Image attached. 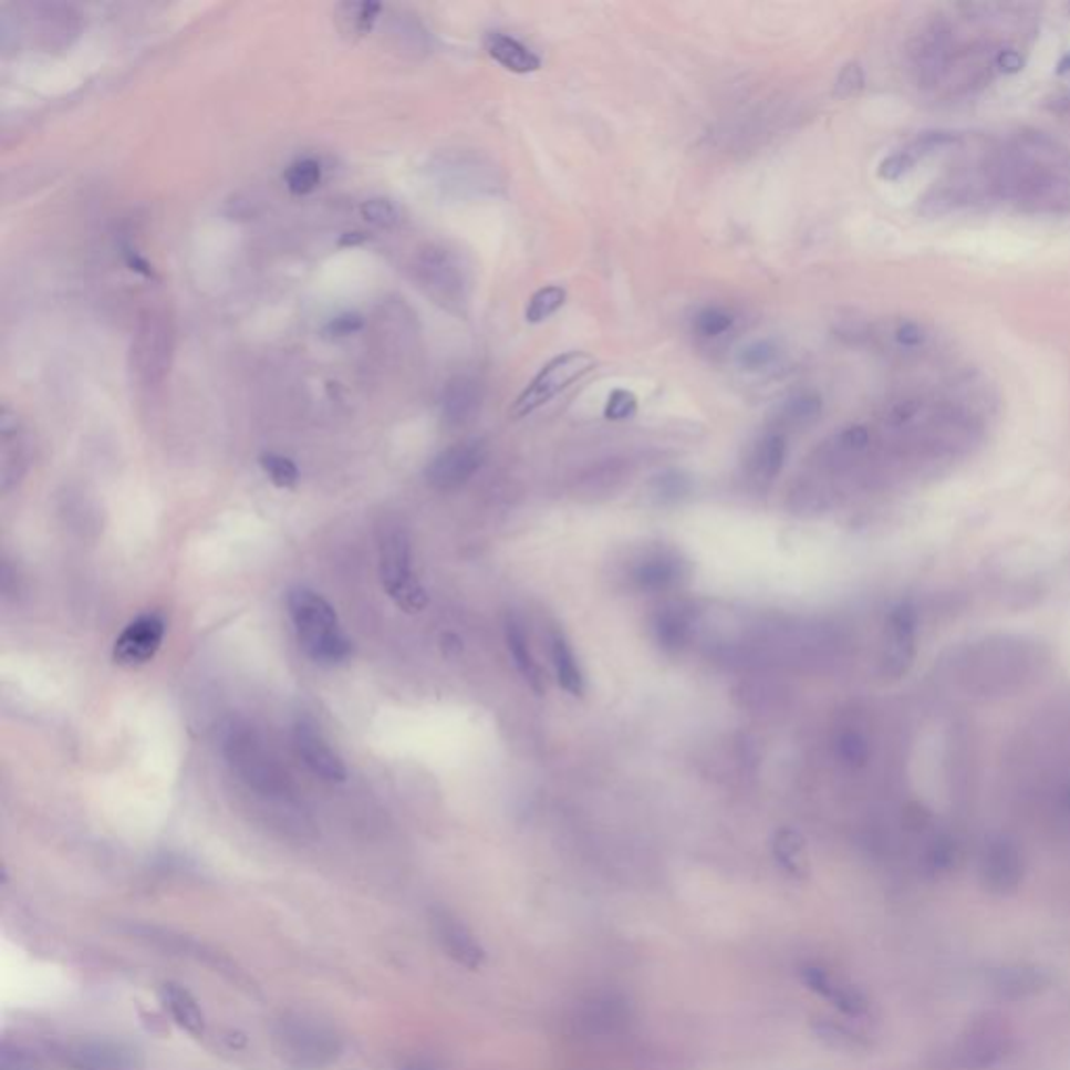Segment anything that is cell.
Instances as JSON below:
<instances>
[{
  "label": "cell",
  "mask_w": 1070,
  "mask_h": 1070,
  "mask_svg": "<svg viewBox=\"0 0 1070 1070\" xmlns=\"http://www.w3.org/2000/svg\"><path fill=\"white\" fill-rule=\"evenodd\" d=\"M287 609L301 651L320 665H335L352 653V642L339 625L337 613L319 592L295 585L287 592Z\"/></svg>",
  "instance_id": "1"
},
{
  "label": "cell",
  "mask_w": 1070,
  "mask_h": 1070,
  "mask_svg": "<svg viewBox=\"0 0 1070 1070\" xmlns=\"http://www.w3.org/2000/svg\"><path fill=\"white\" fill-rule=\"evenodd\" d=\"M277 1052L295 1070H322L341 1053L339 1035L319 1018L287 1015L274 1027Z\"/></svg>",
  "instance_id": "2"
},
{
  "label": "cell",
  "mask_w": 1070,
  "mask_h": 1070,
  "mask_svg": "<svg viewBox=\"0 0 1070 1070\" xmlns=\"http://www.w3.org/2000/svg\"><path fill=\"white\" fill-rule=\"evenodd\" d=\"M1012 1031L1001 1018L985 1016L966 1027L956 1041H952L937 1056L939 1070H991L1012 1052Z\"/></svg>",
  "instance_id": "3"
},
{
  "label": "cell",
  "mask_w": 1070,
  "mask_h": 1070,
  "mask_svg": "<svg viewBox=\"0 0 1070 1070\" xmlns=\"http://www.w3.org/2000/svg\"><path fill=\"white\" fill-rule=\"evenodd\" d=\"M222 751L228 766L249 789L258 790L266 797H281L287 790V773L277 763L270 749H266L262 738L249 726H228Z\"/></svg>",
  "instance_id": "4"
},
{
  "label": "cell",
  "mask_w": 1070,
  "mask_h": 1070,
  "mask_svg": "<svg viewBox=\"0 0 1070 1070\" xmlns=\"http://www.w3.org/2000/svg\"><path fill=\"white\" fill-rule=\"evenodd\" d=\"M414 274L418 287L437 305L460 314L469 303V268L450 247H444V245L425 247L416 258Z\"/></svg>",
  "instance_id": "5"
},
{
  "label": "cell",
  "mask_w": 1070,
  "mask_h": 1070,
  "mask_svg": "<svg viewBox=\"0 0 1070 1070\" xmlns=\"http://www.w3.org/2000/svg\"><path fill=\"white\" fill-rule=\"evenodd\" d=\"M174 324L166 312L147 310L141 314L132 339L131 364L143 387H157L166 381L174 360Z\"/></svg>",
  "instance_id": "6"
},
{
  "label": "cell",
  "mask_w": 1070,
  "mask_h": 1070,
  "mask_svg": "<svg viewBox=\"0 0 1070 1070\" xmlns=\"http://www.w3.org/2000/svg\"><path fill=\"white\" fill-rule=\"evenodd\" d=\"M378 571L385 592L402 611L414 613L427 604L425 590L414 580L411 540L404 529H383L378 540Z\"/></svg>",
  "instance_id": "7"
},
{
  "label": "cell",
  "mask_w": 1070,
  "mask_h": 1070,
  "mask_svg": "<svg viewBox=\"0 0 1070 1070\" xmlns=\"http://www.w3.org/2000/svg\"><path fill=\"white\" fill-rule=\"evenodd\" d=\"M596 360L585 352H567L552 357L544 368L533 376V381L526 387V392L517 397L510 416L523 418L536 413L538 408L552 402L559 394L567 392L573 383L592 373Z\"/></svg>",
  "instance_id": "8"
},
{
  "label": "cell",
  "mask_w": 1070,
  "mask_h": 1070,
  "mask_svg": "<svg viewBox=\"0 0 1070 1070\" xmlns=\"http://www.w3.org/2000/svg\"><path fill=\"white\" fill-rule=\"evenodd\" d=\"M61 1058L72 1070H143V1053L131 1043L110 1037L72 1041L63 1048Z\"/></svg>",
  "instance_id": "9"
},
{
  "label": "cell",
  "mask_w": 1070,
  "mask_h": 1070,
  "mask_svg": "<svg viewBox=\"0 0 1070 1070\" xmlns=\"http://www.w3.org/2000/svg\"><path fill=\"white\" fill-rule=\"evenodd\" d=\"M488 448L481 439L458 441L437 454L425 470L427 484L439 491L463 488L477 470L484 467Z\"/></svg>",
  "instance_id": "10"
},
{
  "label": "cell",
  "mask_w": 1070,
  "mask_h": 1070,
  "mask_svg": "<svg viewBox=\"0 0 1070 1070\" xmlns=\"http://www.w3.org/2000/svg\"><path fill=\"white\" fill-rule=\"evenodd\" d=\"M166 636V620L159 613H145L131 621L113 644V661L122 667H141L157 655Z\"/></svg>",
  "instance_id": "11"
},
{
  "label": "cell",
  "mask_w": 1070,
  "mask_h": 1070,
  "mask_svg": "<svg viewBox=\"0 0 1070 1070\" xmlns=\"http://www.w3.org/2000/svg\"><path fill=\"white\" fill-rule=\"evenodd\" d=\"M980 883L994 895H1012L1025 876V862L1020 849L1004 837H997L985 846L980 858Z\"/></svg>",
  "instance_id": "12"
},
{
  "label": "cell",
  "mask_w": 1070,
  "mask_h": 1070,
  "mask_svg": "<svg viewBox=\"0 0 1070 1070\" xmlns=\"http://www.w3.org/2000/svg\"><path fill=\"white\" fill-rule=\"evenodd\" d=\"M429 921H432L435 941L439 943V947L446 952L448 958L454 959L456 964H460L465 968H469V970H479L486 964L488 954H486L484 945L479 943L475 933L458 916H454L451 912L444 910V907H435V910H432Z\"/></svg>",
  "instance_id": "13"
},
{
  "label": "cell",
  "mask_w": 1070,
  "mask_h": 1070,
  "mask_svg": "<svg viewBox=\"0 0 1070 1070\" xmlns=\"http://www.w3.org/2000/svg\"><path fill=\"white\" fill-rule=\"evenodd\" d=\"M293 740H295V749L300 752L303 763L316 776H320L322 780H329V782H343L345 780L347 770H345L341 757L331 749L329 740L324 738V734L312 719L300 717L295 721Z\"/></svg>",
  "instance_id": "14"
},
{
  "label": "cell",
  "mask_w": 1070,
  "mask_h": 1070,
  "mask_svg": "<svg viewBox=\"0 0 1070 1070\" xmlns=\"http://www.w3.org/2000/svg\"><path fill=\"white\" fill-rule=\"evenodd\" d=\"M799 973H801V980L806 983V987L811 989L813 994L824 997L839 1012L851 1016V1018H860L868 1012L870 1001L864 996V991H860L855 985L846 983L843 978L832 975L824 966L806 964V966H801Z\"/></svg>",
  "instance_id": "15"
},
{
  "label": "cell",
  "mask_w": 1070,
  "mask_h": 1070,
  "mask_svg": "<svg viewBox=\"0 0 1070 1070\" xmlns=\"http://www.w3.org/2000/svg\"><path fill=\"white\" fill-rule=\"evenodd\" d=\"M435 176L441 187L451 188L456 193H479L498 185L496 169L470 153H454L441 157L435 164Z\"/></svg>",
  "instance_id": "16"
},
{
  "label": "cell",
  "mask_w": 1070,
  "mask_h": 1070,
  "mask_svg": "<svg viewBox=\"0 0 1070 1070\" xmlns=\"http://www.w3.org/2000/svg\"><path fill=\"white\" fill-rule=\"evenodd\" d=\"M28 433L15 413L7 406L0 413V477L2 491H9L28 470Z\"/></svg>",
  "instance_id": "17"
},
{
  "label": "cell",
  "mask_w": 1070,
  "mask_h": 1070,
  "mask_svg": "<svg viewBox=\"0 0 1070 1070\" xmlns=\"http://www.w3.org/2000/svg\"><path fill=\"white\" fill-rule=\"evenodd\" d=\"M481 402H484V387L477 378L469 375L454 376L446 383L439 399L444 425H448L451 429L465 427L479 414Z\"/></svg>",
  "instance_id": "18"
},
{
  "label": "cell",
  "mask_w": 1070,
  "mask_h": 1070,
  "mask_svg": "<svg viewBox=\"0 0 1070 1070\" xmlns=\"http://www.w3.org/2000/svg\"><path fill=\"white\" fill-rule=\"evenodd\" d=\"M1050 983L1046 970L1029 964H1008L999 966L989 975V989L1001 999L1020 1001L1039 996Z\"/></svg>",
  "instance_id": "19"
},
{
  "label": "cell",
  "mask_w": 1070,
  "mask_h": 1070,
  "mask_svg": "<svg viewBox=\"0 0 1070 1070\" xmlns=\"http://www.w3.org/2000/svg\"><path fill=\"white\" fill-rule=\"evenodd\" d=\"M488 55L512 74H533L542 67V59L533 53L519 38L505 32H489L486 37Z\"/></svg>",
  "instance_id": "20"
},
{
  "label": "cell",
  "mask_w": 1070,
  "mask_h": 1070,
  "mask_svg": "<svg viewBox=\"0 0 1070 1070\" xmlns=\"http://www.w3.org/2000/svg\"><path fill=\"white\" fill-rule=\"evenodd\" d=\"M162 1004L168 1010L172 1020L188 1035L201 1037L206 1033V1016L199 1001L188 991L187 987L178 983H166L162 987Z\"/></svg>",
  "instance_id": "21"
},
{
  "label": "cell",
  "mask_w": 1070,
  "mask_h": 1070,
  "mask_svg": "<svg viewBox=\"0 0 1070 1070\" xmlns=\"http://www.w3.org/2000/svg\"><path fill=\"white\" fill-rule=\"evenodd\" d=\"M824 411V402L813 389H799L782 399L778 406V423L785 427H808L816 423Z\"/></svg>",
  "instance_id": "22"
},
{
  "label": "cell",
  "mask_w": 1070,
  "mask_h": 1070,
  "mask_svg": "<svg viewBox=\"0 0 1070 1070\" xmlns=\"http://www.w3.org/2000/svg\"><path fill=\"white\" fill-rule=\"evenodd\" d=\"M787 450H789V446H787V437L782 433L773 432L763 435L752 450L751 469L755 477H759L763 481H773L785 467Z\"/></svg>",
  "instance_id": "23"
},
{
  "label": "cell",
  "mask_w": 1070,
  "mask_h": 1070,
  "mask_svg": "<svg viewBox=\"0 0 1070 1070\" xmlns=\"http://www.w3.org/2000/svg\"><path fill=\"white\" fill-rule=\"evenodd\" d=\"M40 37L49 46H70V38L77 37V18L65 4H44L40 13Z\"/></svg>",
  "instance_id": "24"
},
{
  "label": "cell",
  "mask_w": 1070,
  "mask_h": 1070,
  "mask_svg": "<svg viewBox=\"0 0 1070 1070\" xmlns=\"http://www.w3.org/2000/svg\"><path fill=\"white\" fill-rule=\"evenodd\" d=\"M679 578V564L669 557L646 559L634 569L632 580L644 592H663L674 585Z\"/></svg>",
  "instance_id": "25"
},
{
  "label": "cell",
  "mask_w": 1070,
  "mask_h": 1070,
  "mask_svg": "<svg viewBox=\"0 0 1070 1070\" xmlns=\"http://www.w3.org/2000/svg\"><path fill=\"white\" fill-rule=\"evenodd\" d=\"M507 644L510 655L515 658L517 669L521 672V676L526 677L536 693H544V676H542V669H540V665L536 663V658L531 655V651L527 646L526 634H523V630L519 627L517 621L508 620Z\"/></svg>",
  "instance_id": "26"
},
{
  "label": "cell",
  "mask_w": 1070,
  "mask_h": 1070,
  "mask_svg": "<svg viewBox=\"0 0 1070 1070\" xmlns=\"http://www.w3.org/2000/svg\"><path fill=\"white\" fill-rule=\"evenodd\" d=\"M552 663H554L557 679H559L561 688L571 696H582L583 690H585L582 669L575 661V655H573L569 642L559 632L552 636Z\"/></svg>",
  "instance_id": "27"
},
{
  "label": "cell",
  "mask_w": 1070,
  "mask_h": 1070,
  "mask_svg": "<svg viewBox=\"0 0 1070 1070\" xmlns=\"http://www.w3.org/2000/svg\"><path fill=\"white\" fill-rule=\"evenodd\" d=\"M653 632L663 651H679L690 634V617L682 609H663L655 617Z\"/></svg>",
  "instance_id": "28"
},
{
  "label": "cell",
  "mask_w": 1070,
  "mask_h": 1070,
  "mask_svg": "<svg viewBox=\"0 0 1070 1070\" xmlns=\"http://www.w3.org/2000/svg\"><path fill=\"white\" fill-rule=\"evenodd\" d=\"M778 356H780V347L776 341L755 339L745 347H740V352L736 354V364L745 373H761L773 366L778 362Z\"/></svg>",
  "instance_id": "29"
},
{
  "label": "cell",
  "mask_w": 1070,
  "mask_h": 1070,
  "mask_svg": "<svg viewBox=\"0 0 1070 1070\" xmlns=\"http://www.w3.org/2000/svg\"><path fill=\"white\" fill-rule=\"evenodd\" d=\"M284 185L293 195H310L320 187L322 183V168L319 162L312 157H303L293 162L284 172Z\"/></svg>",
  "instance_id": "30"
},
{
  "label": "cell",
  "mask_w": 1070,
  "mask_h": 1070,
  "mask_svg": "<svg viewBox=\"0 0 1070 1070\" xmlns=\"http://www.w3.org/2000/svg\"><path fill=\"white\" fill-rule=\"evenodd\" d=\"M813 1029H816L818 1037L822 1041H827L828 1046L834 1048V1050L860 1052V1050L868 1048V1041H865L864 1035L858 1033L855 1029H851L849 1025H843V1022L822 1020Z\"/></svg>",
  "instance_id": "31"
},
{
  "label": "cell",
  "mask_w": 1070,
  "mask_h": 1070,
  "mask_svg": "<svg viewBox=\"0 0 1070 1070\" xmlns=\"http://www.w3.org/2000/svg\"><path fill=\"white\" fill-rule=\"evenodd\" d=\"M564 300H567V293H564L563 287H557V284H550V287H542L538 289L531 298H529V303L526 308V320L529 324H540L544 320L554 316L561 308L564 305Z\"/></svg>",
  "instance_id": "32"
},
{
  "label": "cell",
  "mask_w": 1070,
  "mask_h": 1070,
  "mask_svg": "<svg viewBox=\"0 0 1070 1070\" xmlns=\"http://www.w3.org/2000/svg\"><path fill=\"white\" fill-rule=\"evenodd\" d=\"M773 858L792 876L803 874V841L792 830H780L773 839Z\"/></svg>",
  "instance_id": "33"
},
{
  "label": "cell",
  "mask_w": 1070,
  "mask_h": 1070,
  "mask_svg": "<svg viewBox=\"0 0 1070 1070\" xmlns=\"http://www.w3.org/2000/svg\"><path fill=\"white\" fill-rule=\"evenodd\" d=\"M734 319L733 312L724 305H705L700 308L695 314V331L698 337L715 339L726 335L728 331H733Z\"/></svg>",
  "instance_id": "34"
},
{
  "label": "cell",
  "mask_w": 1070,
  "mask_h": 1070,
  "mask_svg": "<svg viewBox=\"0 0 1070 1070\" xmlns=\"http://www.w3.org/2000/svg\"><path fill=\"white\" fill-rule=\"evenodd\" d=\"M339 9H341V21L345 23L343 32L354 37L368 34L381 13V4L375 2H352V4H341Z\"/></svg>",
  "instance_id": "35"
},
{
  "label": "cell",
  "mask_w": 1070,
  "mask_h": 1070,
  "mask_svg": "<svg viewBox=\"0 0 1070 1070\" xmlns=\"http://www.w3.org/2000/svg\"><path fill=\"white\" fill-rule=\"evenodd\" d=\"M260 467H262L263 472L268 475V479L281 489H291L298 486L300 481V470H298V465L282 456V454H263L260 458Z\"/></svg>",
  "instance_id": "36"
},
{
  "label": "cell",
  "mask_w": 1070,
  "mask_h": 1070,
  "mask_svg": "<svg viewBox=\"0 0 1070 1070\" xmlns=\"http://www.w3.org/2000/svg\"><path fill=\"white\" fill-rule=\"evenodd\" d=\"M922 157H924V153L916 147V143H912L905 149L895 150L886 159H883V164L879 166V176L884 180H897V178L905 176L910 169H914Z\"/></svg>",
  "instance_id": "37"
},
{
  "label": "cell",
  "mask_w": 1070,
  "mask_h": 1070,
  "mask_svg": "<svg viewBox=\"0 0 1070 1070\" xmlns=\"http://www.w3.org/2000/svg\"><path fill=\"white\" fill-rule=\"evenodd\" d=\"M0 1070H42V1060L30 1048L4 1041L0 1048Z\"/></svg>",
  "instance_id": "38"
},
{
  "label": "cell",
  "mask_w": 1070,
  "mask_h": 1070,
  "mask_svg": "<svg viewBox=\"0 0 1070 1070\" xmlns=\"http://www.w3.org/2000/svg\"><path fill=\"white\" fill-rule=\"evenodd\" d=\"M360 214L362 218L368 222V225L376 226V228H394L397 222H399V211L395 207L394 201L385 199V197H373V199H366L362 206H360Z\"/></svg>",
  "instance_id": "39"
},
{
  "label": "cell",
  "mask_w": 1070,
  "mask_h": 1070,
  "mask_svg": "<svg viewBox=\"0 0 1070 1070\" xmlns=\"http://www.w3.org/2000/svg\"><path fill=\"white\" fill-rule=\"evenodd\" d=\"M837 755L846 766H853V768L864 766L868 761V742H865L864 736L860 733H851V730L841 734L837 738Z\"/></svg>",
  "instance_id": "40"
},
{
  "label": "cell",
  "mask_w": 1070,
  "mask_h": 1070,
  "mask_svg": "<svg viewBox=\"0 0 1070 1070\" xmlns=\"http://www.w3.org/2000/svg\"><path fill=\"white\" fill-rule=\"evenodd\" d=\"M638 413V397L627 392V389H613L609 399H606V406H604V418L606 420H615V423H621V420H627L632 418L634 414Z\"/></svg>",
  "instance_id": "41"
},
{
  "label": "cell",
  "mask_w": 1070,
  "mask_h": 1070,
  "mask_svg": "<svg viewBox=\"0 0 1070 1070\" xmlns=\"http://www.w3.org/2000/svg\"><path fill=\"white\" fill-rule=\"evenodd\" d=\"M870 439H872V435H870L868 427H864V425H851V427H846V429H843V432L834 437V450L839 451V454H849V456L851 454H860V451H864L870 446Z\"/></svg>",
  "instance_id": "42"
},
{
  "label": "cell",
  "mask_w": 1070,
  "mask_h": 1070,
  "mask_svg": "<svg viewBox=\"0 0 1070 1070\" xmlns=\"http://www.w3.org/2000/svg\"><path fill=\"white\" fill-rule=\"evenodd\" d=\"M688 488H690V481L686 479V475L676 470L663 472L653 481V489L661 500H677L684 494H688Z\"/></svg>",
  "instance_id": "43"
},
{
  "label": "cell",
  "mask_w": 1070,
  "mask_h": 1070,
  "mask_svg": "<svg viewBox=\"0 0 1070 1070\" xmlns=\"http://www.w3.org/2000/svg\"><path fill=\"white\" fill-rule=\"evenodd\" d=\"M893 339L895 343L903 347V350H922L928 341V333L924 331V326L914 322V320H903L895 331H893Z\"/></svg>",
  "instance_id": "44"
},
{
  "label": "cell",
  "mask_w": 1070,
  "mask_h": 1070,
  "mask_svg": "<svg viewBox=\"0 0 1070 1070\" xmlns=\"http://www.w3.org/2000/svg\"><path fill=\"white\" fill-rule=\"evenodd\" d=\"M862 89H864V70L858 63H849L839 74L837 93L841 96H851V94L860 93Z\"/></svg>",
  "instance_id": "45"
},
{
  "label": "cell",
  "mask_w": 1070,
  "mask_h": 1070,
  "mask_svg": "<svg viewBox=\"0 0 1070 1070\" xmlns=\"http://www.w3.org/2000/svg\"><path fill=\"white\" fill-rule=\"evenodd\" d=\"M362 326H364L362 316L347 312V314H341L337 319L331 320L326 324L324 333L335 339L350 337V335H356L357 331H362Z\"/></svg>",
  "instance_id": "46"
},
{
  "label": "cell",
  "mask_w": 1070,
  "mask_h": 1070,
  "mask_svg": "<svg viewBox=\"0 0 1070 1070\" xmlns=\"http://www.w3.org/2000/svg\"><path fill=\"white\" fill-rule=\"evenodd\" d=\"M1022 65H1025V59L1016 49H999L997 51L996 67H999L1004 74H1016V72L1022 70Z\"/></svg>",
  "instance_id": "47"
},
{
  "label": "cell",
  "mask_w": 1070,
  "mask_h": 1070,
  "mask_svg": "<svg viewBox=\"0 0 1070 1070\" xmlns=\"http://www.w3.org/2000/svg\"><path fill=\"white\" fill-rule=\"evenodd\" d=\"M397 1070H435V1069H433V1067H429V1064H425V1062H418V1060H414V1062H406V1064H402V1067H399V1069Z\"/></svg>",
  "instance_id": "48"
},
{
  "label": "cell",
  "mask_w": 1070,
  "mask_h": 1070,
  "mask_svg": "<svg viewBox=\"0 0 1070 1070\" xmlns=\"http://www.w3.org/2000/svg\"><path fill=\"white\" fill-rule=\"evenodd\" d=\"M1069 70H1070V55H1067V59H1064V61H1062V63L1058 65V72H1060V74H1064V72H1069Z\"/></svg>",
  "instance_id": "49"
}]
</instances>
